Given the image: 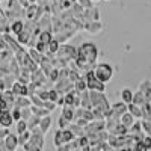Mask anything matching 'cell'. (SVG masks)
Here are the masks:
<instances>
[{
	"label": "cell",
	"mask_w": 151,
	"mask_h": 151,
	"mask_svg": "<svg viewBox=\"0 0 151 151\" xmlns=\"http://www.w3.org/2000/svg\"><path fill=\"white\" fill-rule=\"evenodd\" d=\"M97 55H98V52H97V47H95L94 44H91V42L83 44V45L77 50V56H76L77 59H76V62H77L79 67L85 68L86 64H88V65L94 64L95 59H97Z\"/></svg>",
	"instance_id": "1"
},
{
	"label": "cell",
	"mask_w": 151,
	"mask_h": 151,
	"mask_svg": "<svg viewBox=\"0 0 151 151\" xmlns=\"http://www.w3.org/2000/svg\"><path fill=\"white\" fill-rule=\"evenodd\" d=\"M32 132V136L27 144H24V151H42L44 148V133L40 130V127H35Z\"/></svg>",
	"instance_id": "2"
},
{
	"label": "cell",
	"mask_w": 151,
	"mask_h": 151,
	"mask_svg": "<svg viewBox=\"0 0 151 151\" xmlns=\"http://www.w3.org/2000/svg\"><path fill=\"white\" fill-rule=\"evenodd\" d=\"M95 73V77L100 80V82H103V83H107L110 79H112V76H113V68L109 65V64H98L94 70Z\"/></svg>",
	"instance_id": "3"
},
{
	"label": "cell",
	"mask_w": 151,
	"mask_h": 151,
	"mask_svg": "<svg viewBox=\"0 0 151 151\" xmlns=\"http://www.w3.org/2000/svg\"><path fill=\"white\" fill-rule=\"evenodd\" d=\"M85 80H86V85H88V89H89V91L104 92V83L100 82V80L95 77V73H94V71H88Z\"/></svg>",
	"instance_id": "4"
},
{
	"label": "cell",
	"mask_w": 151,
	"mask_h": 151,
	"mask_svg": "<svg viewBox=\"0 0 151 151\" xmlns=\"http://www.w3.org/2000/svg\"><path fill=\"white\" fill-rule=\"evenodd\" d=\"M18 134H12V133H8V136L5 137V147L8 151H15L17 147H18Z\"/></svg>",
	"instance_id": "5"
},
{
	"label": "cell",
	"mask_w": 151,
	"mask_h": 151,
	"mask_svg": "<svg viewBox=\"0 0 151 151\" xmlns=\"http://www.w3.org/2000/svg\"><path fill=\"white\" fill-rule=\"evenodd\" d=\"M0 32L2 33H9L11 32V21L6 17V12L0 8Z\"/></svg>",
	"instance_id": "6"
},
{
	"label": "cell",
	"mask_w": 151,
	"mask_h": 151,
	"mask_svg": "<svg viewBox=\"0 0 151 151\" xmlns=\"http://www.w3.org/2000/svg\"><path fill=\"white\" fill-rule=\"evenodd\" d=\"M12 122H14V118H12V113L11 110H3L2 115H0V127L3 129H9Z\"/></svg>",
	"instance_id": "7"
},
{
	"label": "cell",
	"mask_w": 151,
	"mask_h": 151,
	"mask_svg": "<svg viewBox=\"0 0 151 151\" xmlns=\"http://www.w3.org/2000/svg\"><path fill=\"white\" fill-rule=\"evenodd\" d=\"M119 121H121V124H122V125H125V127H127V129L130 130V127L134 124V116L132 115L130 112H125V113H122V115H121Z\"/></svg>",
	"instance_id": "8"
},
{
	"label": "cell",
	"mask_w": 151,
	"mask_h": 151,
	"mask_svg": "<svg viewBox=\"0 0 151 151\" xmlns=\"http://www.w3.org/2000/svg\"><path fill=\"white\" fill-rule=\"evenodd\" d=\"M38 127H40V130L45 134V133L50 130V127H52V116H50V115L42 116V118H41V121H40V125H38Z\"/></svg>",
	"instance_id": "9"
},
{
	"label": "cell",
	"mask_w": 151,
	"mask_h": 151,
	"mask_svg": "<svg viewBox=\"0 0 151 151\" xmlns=\"http://www.w3.org/2000/svg\"><path fill=\"white\" fill-rule=\"evenodd\" d=\"M132 103H134L136 106H141V107H142L145 103H148V100H147V97L144 95V92L139 89L136 94H133V101H132Z\"/></svg>",
	"instance_id": "10"
},
{
	"label": "cell",
	"mask_w": 151,
	"mask_h": 151,
	"mask_svg": "<svg viewBox=\"0 0 151 151\" xmlns=\"http://www.w3.org/2000/svg\"><path fill=\"white\" fill-rule=\"evenodd\" d=\"M74 113H76V110L73 109V106H68V104L62 106V116L65 119H68L70 122L74 121Z\"/></svg>",
	"instance_id": "11"
},
{
	"label": "cell",
	"mask_w": 151,
	"mask_h": 151,
	"mask_svg": "<svg viewBox=\"0 0 151 151\" xmlns=\"http://www.w3.org/2000/svg\"><path fill=\"white\" fill-rule=\"evenodd\" d=\"M23 29H24V21L23 20H15V21L11 23V32L14 35H20Z\"/></svg>",
	"instance_id": "12"
},
{
	"label": "cell",
	"mask_w": 151,
	"mask_h": 151,
	"mask_svg": "<svg viewBox=\"0 0 151 151\" xmlns=\"http://www.w3.org/2000/svg\"><path fill=\"white\" fill-rule=\"evenodd\" d=\"M129 112L132 113V115H133L134 118H137V119H141V118L144 116V113H142V107H141V106H136L134 103H130V104H129Z\"/></svg>",
	"instance_id": "13"
},
{
	"label": "cell",
	"mask_w": 151,
	"mask_h": 151,
	"mask_svg": "<svg viewBox=\"0 0 151 151\" xmlns=\"http://www.w3.org/2000/svg\"><path fill=\"white\" fill-rule=\"evenodd\" d=\"M141 91L144 92V95L147 97L148 101H151V82L150 80H144L141 83Z\"/></svg>",
	"instance_id": "14"
},
{
	"label": "cell",
	"mask_w": 151,
	"mask_h": 151,
	"mask_svg": "<svg viewBox=\"0 0 151 151\" xmlns=\"http://www.w3.org/2000/svg\"><path fill=\"white\" fill-rule=\"evenodd\" d=\"M121 98L125 104H130L133 101V92L130 89H122L121 91Z\"/></svg>",
	"instance_id": "15"
},
{
	"label": "cell",
	"mask_w": 151,
	"mask_h": 151,
	"mask_svg": "<svg viewBox=\"0 0 151 151\" xmlns=\"http://www.w3.org/2000/svg\"><path fill=\"white\" fill-rule=\"evenodd\" d=\"M53 35H52V32L50 30H41V33H40V41H42L44 44H47L48 45V42L53 40Z\"/></svg>",
	"instance_id": "16"
},
{
	"label": "cell",
	"mask_w": 151,
	"mask_h": 151,
	"mask_svg": "<svg viewBox=\"0 0 151 151\" xmlns=\"http://www.w3.org/2000/svg\"><path fill=\"white\" fill-rule=\"evenodd\" d=\"M58 50H59V41L56 40V38H53V40L48 42V50H47V53H50V55H56V53H58Z\"/></svg>",
	"instance_id": "17"
},
{
	"label": "cell",
	"mask_w": 151,
	"mask_h": 151,
	"mask_svg": "<svg viewBox=\"0 0 151 151\" xmlns=\"http://www.w3.org/2000/svg\"><path fill=\"white\" fill-rule=\"evenodd\" d=\"M30 136H32V132H30V130H26L24 133L18 134V144H20L21 147H23L24 144H27L29 139H30Z\"/></svg>",
	"instance_id": "18"
},
{
	"label": "cell",
	"mask_w": 151,
	"mask_h": 151,
	"mask_svg": "<svg viewBox=\"0 0 151 151\" xmlns=\"http://www.w3.org/2000/svg\"><path fill=\"white\" fill-rule=\"evenodd\" d=\"M8 133H9L8 129H3V127L0 129V151H8L5 147V137L8 136Z\"/></svg>",
	"instance_id": "19"
},
{
	"label": "cell",
	"mask_w": 151,
	"mask_h": 151,
	"mask_svg": "<svg viewBox=\"0 0 151 151\" xmlns=\"http://www.w3.org/2000/svg\"><path fill=\"white\" fill-rule=\"evenodd\" d=\"M40 121H41V118H40V116L32 115V116H30V119L27 121V127H29V130H33L35 127H38V125H40Z\"/></svg>",
	"instance_id": "20"
},
{
	"label": "cell",
	"mask_w": 151,
	"mask_h": 151,
	"mask_svg": "<svg viewBox=\"0 0 151 151\" xmlns=\"http://www.w3.org/2000/svg\"><path fill=\"white\" fill-rule=\"evenodd\" d=\"M26 130H29V127H27V121H24V119L17 121V133L21 134V133H24Z\"/></svg>",
	"instance_id": "21"
},
{
	"label": "cell",
	"mask_w": 151,
	"mask_h": 151,
	"mask_svg": "<svg viewBox=\"0 0 151 151\" xmlns=\"http://www.w3.org/2000/svg\"><path fill=\"white\" fill-rule=\"evenodd\" d=\"M65 142H64V134H62V130L59 129L58 132H56V134H55V145H56V148L58 147H62Z\"/></svg>",
	"instance_id": "22"
},
{
	"label": "cell",
	"mask_w": 151,
	"mask_h": 151,
	"mask_svg": "<svg viewBox=\"0 0 151 151\" xmlns=\"http://www.w3.org/2000/svg\"><path fill=\"white\" fill-rule=\"evenodd\" d=\"M32 115H33V113H32L30 106H29V107H23V109H21V119H24V121H29Z\"/></svg>",
	"instance_id": "23"
},
{
	"label": "cell",
	"mask_w": 151,
	"mask_h": 151,
	"mask_svg": "<svg viewBox=\"0 0 151 151\" xmlns=\"http://www.w3.org/2000/svg\"><path fill=\"white\" fill-rule=\"evenodd\" d=\"M86 30H89V32H92V33H95V32H100L101 30V23H92V24H88V26L85 27Z\"/></svg>",
	"instance_id": "24"
},
{
	"label": "cell",
	"mask_w": 151,
	"mask_h": 151,
	"mask_svg": "<svg viewBox=\"0 0 151 151\" xmlns=\"http://www.w3.org/2000/svg\"><path fill=\"white\" fill-rule=\"evenodd\" d=\"M132 151H150V150L145 147V144L142 141H136L134 145L132 147Z\"/></svg>",
	"instance_id": "25"
},
{
	"label": "cell",
	"mask_w": 151,
	"mask_h": 151,
	"mask_svg": "<svg viewBox=\"0 0 151 151\" xmlns=\"http://www.w3.org/2000/svg\"><path fill=\"white\" fill-rule=\"evenodd\" d=\"M6 50H11V48H9L6 40H5V35L0 32V52H6Z\"/></svg>",
	"instance_id": "26"
},
{
	"label": "cell",
	"mask_w": 151,
	"mask_h": 151,
	"mask_svg": "<svg viewBox=\"0 0 151 151\" xmlns=\"http://www.w3.org/2000/svg\"><path fill=\"white\" fill-rule=\"evenodd\" d=\"M48 100H50V101H58V100H59V92L56 91V89H50L48 91Z\"/></svg>",
	"instance_id": "27"
},
{
	"label": "cell",
	"mask_w": 151,
	"mask_h": 151,
	"mask_svg": "<svg viewBox=\"0 0 151 151\" xmlns=\"http://www.w3.org/2000/svg\"><path fill=\"white\" fill-rule=\"evenodd\" d=\"M11 113H12V118H14V121H15V122L21 119V109H18V107H14V109L11 110Z\"/></svg>",
	"instance_id": "28"
},
{
	"label": "cell",
	"mask_w": 151,
	"mask_h": 151,
	"mask_svg": "<svg viewBox=\"0 0 151 151\" xmlns=\"http://www.w3.org/2000/svg\"><path fill=\"white\" fill-rule=\"evenodd\" d=\"M68 127H70V121L65 119L64 116L60 115V118H59V129H60V130H65V129H68Z\"/></svg>",
	"instance_id": "29"
},
{
	"label": "cell",
	"mask_w": 151,
	"mask_h": 151,
	"mask_svg": "<svg viewBox=\"0 0 151 151\" xmlns=\"http://www.w3.org/2000/svg\"><path fill=\"white\" fill-rule=\"evenodd\" d=\"M142 127H144V132L148 134V136H151V121H142Z\"/></svg>",
	"instance_id": "30"
},
{
	"label": "cell",
	"mask_w": 151,
	"mask_h": 151,
	"mask_svg": "<svg viewBox=\"0 0 151 151\" xmlns=\"http://www.w3.org/2000/svg\"><path fill=\"white\" fill-rule=\"evenodd\" d=\"M142 142L145 144V147H147L148 150H151V136L145 134V136H144V139H142Z\"/></svg>",
	"instance_id": "31"
},
{
	"label": "cell",
	"mask_w": 151,
	"mask_h": 151,
	"mask_svg": "<svg viewBox=\"0 0 151 151\" xmlns=\"http://www.w3.org/2000/svg\"><path fill=\"white\" fill-rule=\"evenodd\" d=\"M15 151H24V148H21V150H18V148H17V150H15Z\"/></svg>",
	"instance_id": "32"
},
{
	"label": "cell",
	"mask_w": 151,
	"mask_h": 151,
	"mask_svg": "<svg viewBox=\"0 0 151 151\" xmlns=\"http://www.w3.org/2000/svg\"><path fill=\"white\" fill-rule=\"evenodd\" d=\"M150 103H151V101H150Z\"/></svg>",
	"instance_id": "33"
}]
</instances>
